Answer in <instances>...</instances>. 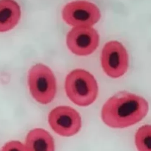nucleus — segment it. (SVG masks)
<instances>
[{
  "mask_svg": "<svg viewBox=\"0 0 151 151\" xmlns=\"http://www.w3.org/2000/svg\"><path fill=\"white\" fill-rule=\"evenodd\" d=\"M134 143L138 151H151V125L139 127L134 136Z\"/></svg>",
  "mask_w": 151,
  "mask_h": 151,
  "instance_id": "10",
  "label": "nucleus"
},
{
  "mask_svg": "<svg viewBox=\"0 0 151 151\" xmlns=\"http://www.w3.org/2000/svg\"><path fill=\"white\" fill-rule=\"evenodd\" d=\"M28 83L33 97L43 104L50 103L56 93V81L50 69L42 64L35 65L28 73Z\"/></svg>",
  "mask_w": 151,
  "mask_h": 151,
  "instance_id": "3",
  "label": "nucleus"
},
{
  "mask_svg": "<svg viewBox=\"0 0 151 151\" xmlns=\"http://www.w3.org/2000/svg\"><path fill=\"white\" fill-rule=\"evenodd\" d=\"M24 145L27 151H55L53 137L43 129L31 130L27 136Z\"/></svg>",
  "mask_w": 151,
  "mask_h": 151,
  "instance_id": "8",
  "label": "nucleus"
},
{
  "mask_svg": "<svg viewBox=\"0 0 151 151\" xmlns=\"http://www.w3.org/2000/svg\"><path fill=\"white\" fill-rule=\"evenodd\" d=\"M62 16L67 24L73 27H92L99 21L101 15L94 4L77 1L67 4L63 9Z\"/></svg>",
  "mask_w": 151,
  "mask_h": 151,
  "instance_id": "4",
  "label": "nucleus"
},
{
  "mask_svg": "<svg viewBox=\"0 0 151 151\" xmlns=\"http://www.w3.org/2000/svg\"><path fill=\"white\" fill-rule=\"evenodd\" d=\"M0 151H27L24 144L17 141L6 143Z\"/></svg>",
  "mask_w": 151,
  "mask_h": 151,
  "instance_id": "11",
  "label": "nucleus"
},
{
  "mask_svg": "<svg viewBox=\"0 0 151 151\" xmlns=\"http://www.w3.org/2000/svg\"><path fill=\"white\" fill-rule=\"evenodd\" d=\"M101 64L108 76L113 78L122 76L127 70L128 55L120 42L112 41L104 46L101 54Z\"/></svg>",
  "mask_w": 151,
  "mask_h": 151,
  "instance_id": "5",
  "label": "nucleus"
},
{
  "mask_svg": "<svg viewBox=\"0 0 151 151\" xmlns=\"http://www.w3.org/2000/svg\"><path fill=\"white\" fill-rule=\"evenodd\" d=\"M48 122L52 129L62 136L71 137L77 134L81 127V119L75 109L60 106L50 113Z\"/></svg>",
  "mask_w": 151,
  "mask_h": 151,
  "instance_id": "6",
  "label": "nucleus"
},
{
  "mask_svg": "<svg viewBox=\"0 0 151 151\" xmlns=\"http://www.w3.org/2000/svg\"><path fill=\"white\" fill-rule=\"evenodd\" d=\"M99 37L92 27H73L67 34L66 43L75 55L87 56L92 54L99 44Z\"/></svg>",
  "mask_w": 151,
  "mask_h": 151,
  "instance_id": "7",
  "label": "nucleus"
},
{
  "mask_svg": "<svg viewBox=\"0 0 151 151\" xmlns=\"http://www.w3.org/2000/svg\"><path fill=\"white\" fill-rule=\"evenodd\" d=\"M65 89L68 97L80 106H87L94 102L98 93L96 79L82 70H76L66 76Z\"/></svg>",
  "mask_w": 151,
  "mask_h": 151,
  "instance_id": "2",
  "label": "nucleus"
},
{
  "mask_svg": "<svg viewBox=\"0 0 151 151\" xmlns=\"http://www.w3.org/2000/svg\"><path fill=\"white\" fill-rule=\"evenodd\" d=\"M149 105L144 98L122 91L110 98L101 112L103 122L113 128L122 129L135 125L148 114Z\"/></svg>",
  "mask_w": 151,
  "mask_h": 151,
  "instance_id": "1",
  "label": "nucleus"
},
{
  "mask_svg": "<svg viewBox=\"0 0 151 151\" xmlns=\"http://www.w3.org/2000/svg\"><path fill=\"white\" fill-rule=\"evenodd\" d=\"M20 6L14 0H0V32L14 28L21 17Z\"/></svg>",
  "mask_w": 151,
  "mask_h": 151,
  "instance_id": "9",
  "label": "nucleus"
}]
</instances>
